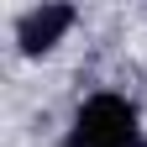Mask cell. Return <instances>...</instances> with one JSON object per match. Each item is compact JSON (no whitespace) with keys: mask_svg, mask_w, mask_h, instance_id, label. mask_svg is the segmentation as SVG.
<instances>
[{"mask_svg":"<svg viewBox=\"0 0 147 147\" xmlns=\"http://www.w3.org/2000/svg\"><path fill=\"white\" fill-rule=\"evenodd\" d=\"M63 147H142L137 137V105L121 95H89L74 116Z\"/></svg>","mask_w":147,"mask_h":147,"instance_id":"cell-1","label":"cell"},{"mask_svg":"<svg viewBox=\"0 0 147 147\" xmlns=\"http://www.w3.org/2000/svg\"><path fill=\"white\" fill-rule=\"evenodd\" d=\"M74 26V5H42V11H26L21 21H16V42H21V53H47L58 37Z\"/></svg>","mask_w":147,"mask_h":147,"instance_id":"cell-2","label":"cell"},{"mask_svg":"<svg viewBox=\"0 0 147 147\" xmlns=\"http://www.w3.org/2000/svg\"><path fill=\"white\" fill-rule=\"evenodd\" d=\"M142 147H147V142H142Z\"/></svg>","mask_w":147,"mask_h":147,"instance_id":"cell-3","label":"cell"}]
</instances>
